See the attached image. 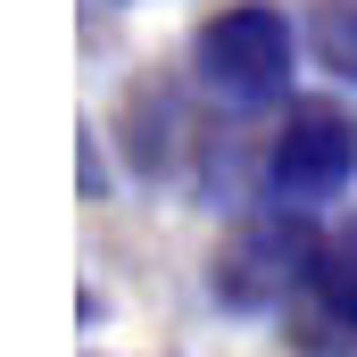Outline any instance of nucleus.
I'll list each match as a JSON object with an SVG mask.
<instances>
[{
    "mask_svg": "<svg viewBox=\"0 0 357 357\" xmlns=\"http://www.w3.org/2000/svg\"><path fill=\"white\" fill-rule=\"evenodd\" d=\"M307 307L333 341H357V216L316 250V274H307Z\"/></svg>",
    "mask_w": 357,
    "mask_h": 357,
    "instance_id": "4",
    "label": "nucleus"
},
{
    "mask_svg": "<svg viewBox=\"0 0 357 357\" xmlns=\"http://www.w3.org/2000/svg\"><path fill=\"white\" fill-rule=\"evenodd\" d=\"M316 233L307 225H291V216H274V225H250L225 258H216V291L233 299V307H274L291 282H307L316 274Z\"/></svg>",
    "mask_w": 357,
    "mask_h": 357,
    "instance_id": "3",
    "label": "nucleus"
},
{
    "mask_svg": "<svg viewBox=\"0 0 357 357\" xmlns=\"http://www.w3.org/2000/svg\"><path fill=\"white\" fill-rule=\"evenodd\" d=\"M266 183L282 208H316L357 183V116L341 100H291L282 133L266 150Z\"/></svg>",
    "mask_w": 357,
    "mask_h": 357,
    "instance_id": "2",
    "label": "nucleus"
},
{
    "mask_svg": "<svg viewBox=\"0 0 357 357\" xmlns=\"http://www.w3.org/2000/svg\"><path fill=\"white\" fill-rule=\"evenodd\" d=\"M291 59H299L291 17L266 8V0H241V8L208 17L199 42H191L199 84L216 91V100H233V108H274V100L291 91Z\"/></svg>",
    "mask_w": 357,
    "mask_h": 357,
    "instance_id": "1",
    "label": "nucleus"
},
{
    "mask_svg": "<svg viewBox=\"0 0 357 357\" xmlns=\"http://www.w3.org/2000/svg\"><path fill=\"white\" fill-rule=\"evenodd\" d=\"M307 50L324 75L357 84V0H307Z\"/></svg>",
    "mask_w": 357,
    "mask_h": 357,
    "instance_id": "5",
    "label": "nucleus"
}]
</instances>
